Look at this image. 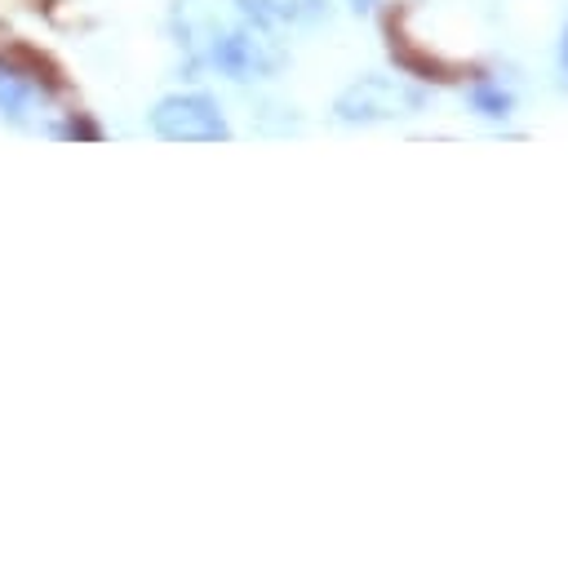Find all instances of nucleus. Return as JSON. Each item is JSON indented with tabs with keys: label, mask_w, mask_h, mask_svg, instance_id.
<instances>
[{
	"label": "nucleus",
	"mask_w": 568,
	"mask_h": 564,
	"mask_svg": "<svg viewBox=\"0 0 568 564\" xmlns=\"http://www.w3.org/2000/svg\"><path fill=\"white\" fill-rule=\"evenodd\" d=\"M173 36H178L182 53L191 58V67H209L235 84L275 80L288 62L275 31L248 22L231 4L222 9L213 0H178L173 4Z\"/></svg>",
	"instance_id": "nucleus-1"
},
{
	"label": "nucleus",
	"mask_w": 568,
	"mask_h": 564,
	"mask_svg": "<svg viewBox=\"0 0 568 564\" xmlns=\"http://www.w3.org/2000/svg\"><path fill=\"white\" fill-rule=\"evenodd\" d=\"M426 107V93L399 75H359L333 98V115L342 124H390L408 120Z\"/></svg>",
	"instance_id": "nucleus-2"
},
{
	"label": "nucleus",
	"mask_w": 568,
	"mask_h": 564,
	"mask_svg": "<svg viewBox=\"0 0 568 564\" xmlns=\"http://www.w3.org/2000/svg\"><path fill=\"white\" fill-rule=\"evenodd\" d=\"M151 133L164 138V142H226L231 138V124L217 107L213 93L204 89H178V93H164L151 115H146Z\"/></svg>",
	"instance_id": "nucleus-3"
},
{
	"label": "nucleus",
	"mask_w": 568,
	"mask_h": 564,
	"mask_svg": "<svg viewBox=\"0 0 568 564\" xmlns=\"http://www.w3.org/2000/svg\"><path fill=\"white\" fill-rule=\"evenodd\" d=\"M44 107H49L44 80L0 58V120L27 129V124H36L44 115Z\"/></svg>",
	"instance_id": "nucleus-4"
},
{
	"label": "nucleus",
	"mask_w": 568,
	"mask_h": 564,
	"mask_svg": "<svg viewBox=\"0 0 568 564\" xmlns=\"http://www.w3.org/2000/svg\"><path fill=\"white\" fill-rule=\"evenodd\" d=\"M226 4L266 31H302L328 18V0H226Z\"/></svg>",
	"instance_id": "nucleus-5"
},
{
	"label": "nucleus",
	"mask_w": 568,
	"mask_h": 564,
	"mask_svg": "<svg viewBox=\"0 0 568 564\" xmlns=\"http://www.w3.org/2000/svg\"><path fill=\"white\" fill-rule=\"evenodd\" d=\"M466 102H470V111H475V115H484V120H506V115L515 111V93H510L501 80H488V75L470 80Z\"/></svg>",
	"instance_id": "nucleus-6"
},
{
	"label": "nucleus",
	"mask_w": 568,
	"mask_h": 564,
	"mask_svg": "<svg viewBox=\"0 0 568 564\" xmlns=\"http://www.w3.org/2000/svg\"><path fill=\"white\" fill-rule=\"evenodd\" d=\"M53 133H58V138H98V129L84 124V120H67V124H58Z\"/></svg>",
	"instance_id": "nucleus-7"
},
{
	"label": "nucleus",
	"mask_w": 568,
	"mask_h": 564,
	"mask_svg": "<svg viewBox=\"0 0 568 564\" xmlns=\"http://www.w3.org/2000/svg\"><path fill=\"white\" fill-rule=\"evenodd\" d=\"M555 62H559V84L568 89V22L559 31V49H555Z\"/></svg>",
	"instance_id": "nucleus-8"
},
{
	"label": "nucleus",
	"mask_w": 568,
	"mask_h": 564,
	"mask_svg": "<svg viewBox=\"0 0 568 564\" xmlns=\"http://www.w3.org/2000/svg\"><path fill=\"white\" fill-rule=\"evenodd\" d=\"M373 4H377V0H346V9H351V13H368Z\"/></svg>",
	"instance_id": "nucleus-9"
}]
</instances>
